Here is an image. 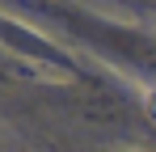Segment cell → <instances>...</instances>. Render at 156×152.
Returning <instances> with one entry per match:
<instances>
[{
    "label": "cell",
    "instance_id": "obj_1",
    "mask_svg": "<svg viewBox=\"0 0 156 152\" xmlns=\"http://www.w3.org/2000/svg\"><path fill=\"white\" fill-rule=\"evenodd\" d=\"M144 106H148V114L156 118V89H148V93H144Z\"/></svg>",
    "mask_w": 156,
    "mask_h": 152
}]
</instances>
